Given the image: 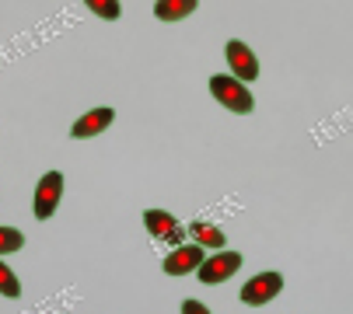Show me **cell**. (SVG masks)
Returning <instances> with one entry per match:
<instances>
[{
    "instance_id": "9",
    "label": "cell",
    "mask_w": 353,
    "mask_h": 314,
    "mask_svg": "<svg viewBox=\"0 0 353 314\" xmlns=\"http://www.w3.org/2000/svg\"><path fill=\"white\" fill-rule=\"evenodd\" d=\"M189 234H192V244H199V248H214V255H217V251H224V244H228L224 231H221V227H214V224H203V220L189 224Z\"/></svg>"
},
{
    "instance_id": "5",
    "label": "cell",
    "mask_w": 353,
    "mask_h": 314,
    "mask_svg": "<svg viewBox=\"0 0 353 314\" xmlns=\"http://www.w3.org/2000/svg\"><path fill=\"white\" fill-rule=\"evenodd\" d=\"M207 262V248L199 244H182V248H172L161 262V269L168 276H189V273H199V266Z\"/></svg>"
},
{
    "instance_id": "6",
    "label": "cell",
    "mask_w": 353,
    "mask_h": 314,
    "mask_svg": "<svg viewBox=\"0 0 353 314\" xmlns=\"http://www.w3.org/2000/svg\"><path fill=\"white\" fill-rule=\"evenodd\" d=\"M224 56H228V67H231V77L248 84V81H256L259 77V60H256V52H252L245 42L231 39L228 49H224Z\"/></svg>"
},
{
    "instance_id": "1",
    "label": "cell",
    "mask_w": 353,
    "mask_h": 314,
    "mask_svg": "<svg viewBox=\"0 0 353 314\" xmlns=\"http://www.w3.org/2000/svg\"><path fill=\"white\" fill-rule=\"evenodd\" d=\"M210 94L224 105L228 112H238V116H248L252 109H256V98H252V91L234 81L231 74H214L210 77Z\"/></svg>"
},
{
    "instance_id": "2",
    "label": "cell",
    "mask_w": 353,
    "mask_h": 314,
    "mask_svg": "<svg viewBox=\"0 0 353 314\" xmlns=\"http://www.w3.org/2000/svg\"><path fill=\"white\" fill-rule=\"evenodd\" d=\"M60 196H63V175L60 171H49L42 175V182L35 185V202H32V213L35 220H49L60 206Z\"/></svg>"
},
{
    "instance_id": "7",
    "label": "cell",
    "mask_w": 353,
    "mask_h": 314,
    "mask_svg": "<svg viewBox=\"0 0 353 314\" xmlns=\"http://www.w3.org/2000/svg\"><path fill=\"white\" fill-rule=\"evenodd\" d=\"M238 269H241V251H217V255H210L203 266H199V283H207V286L224 283Z\"/></svg>"
},
{
    "instance_id": "3",
    "label": "cell",
    "mask_w": 353,
    "mask_h": 314,
    "mask_svg": "<svg viewBox=\"0 0 353 314\" xmlns=\"http://www.w3.org/2000/svg\"><path fill=\"white\" fill-rule=\"evenodd\" d=\"M143 227H147L150 238H158V241H165V244H172V248H182V244H185L182 224H179L172 213H165V209H143Z\"/></svg>"
},
{
    "instance_id": "12",
    "label": "cell",
    "mask_w": 353,
    "mask_h": 314,
    "mask_svg": "<svg viewBox=\"0 0 353 314\" xmlns=\"http://www.w3.org/2000/svg\"><path fill=\"white\" fill-rule=\"evenodd\" d=\"M25 244V234L14 231V227H0V255H11Z\"/></svg>"
},
{
    "instance_id": "8",
    "label": "cell",
    "mask_w": 353,
    "mask_h": 314,
    "mask_svg": "<svg viewBox=\"0 0 353 314\" xmlns=\"http://www.w3.org/2000/svg\"><path fill=\"white\" fill-rule=\"evenodd\" d=\"M116 112L109 109V105H102V109H91L88 116H81L74 126H70V136L74 140H88V136H102L109 126H112Z\"/></svg>"
},
{
    "instance_id": "10",
    "label": "cell",
    "mask_w": 353,
    "mask_h": 314,
    "mask_svg": "<svg viewBox=\"0 0 353 314\" xmlns=\"http://www.w3.org/2000/svg\"><path fill=\"white\" fill-rule=\"evenodd\" d=\"M199 4L196 0H158L154 4V18L158 21H179V18H189Z\"/></svg>"
},
{
    "instance_id": "13",
    "label": "cell",
    "mask_w": 353,
    "mask_h": 314,
    "mask_svg": "<svg viewBox=\"0 0 353 314\" xmlns=\"http://www.w3.org/2000/svg\"><path fill=\"white\" fill-rule=\"evenodd\" d=\"M0 293L4 297H21V283H18V276L0 262Z\"/></svg>"
},
{
    "instance_id": "4",
    "label": "cell",
    "mask_w": 353,
    "mask_h": 314,
    "mask_svg": "<svg viewBox=\"0 0 353 314\" xmlns=\"http://www.w3.org/2000/svg\"><path fill=\"white\" fill-rule=\"evenodd\" d=\"M280 290H283V276H280V273H259V276H252V280L241 286L238 300L248 304V307H263V304H270Z\"/></svg>"
},
{
    "instance_id": "11",
    "label": "cell",
    "mask_w": 353,
    "mask_h": 314,
    "mask_svg": "<svg viewBox=\"0 0 353 314\" xmlns=\"http://www.w3.org/2000/svg\"><path fill=\"white\" fill-rule=\"evenodd\" d=\"M88 11H91V14H98V18L116 21V18L123 14V4H119V0H88Z\"/></svg>"
},
{
    "instance_id": "14",
    "label": "cell",
    "mask_w": 353,
    "mask_h": 314,
    "mask_svg": "<svg viewBox=\"0 0 353 314\" xmlns=\"http://www.w3.org/2000/svg\"><path fill=\"white\" fill-rule=\"evenodd\" d=\"M182 314H214L207 304H199V300H185L182 304Z\"/></svg>"
}]
</instances>
